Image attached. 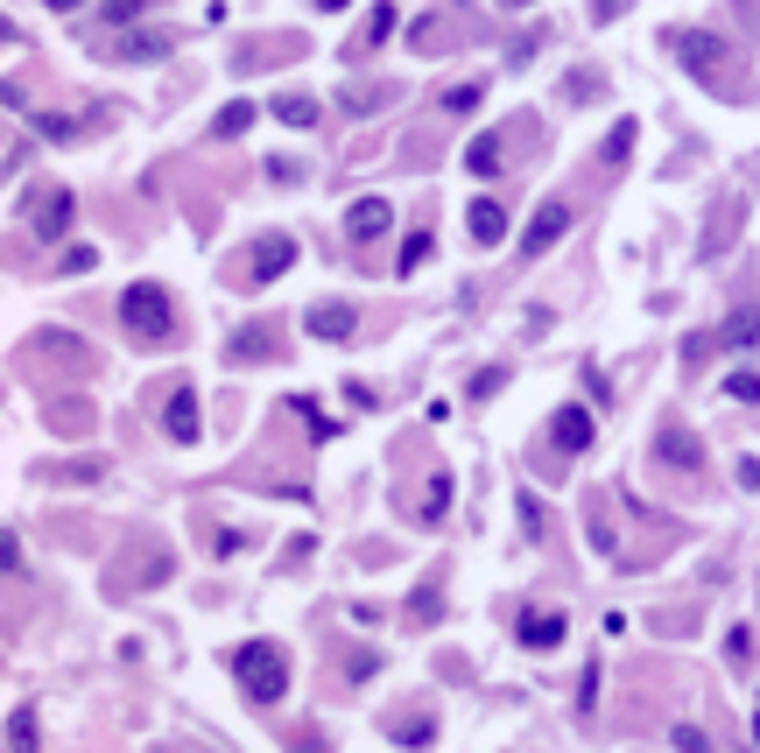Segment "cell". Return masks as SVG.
<instances>
[{
  "instance_id": "obj_25",
  "label": "cell",
  "mask_w": 760,
  "mask_h": 753,
  "mask_svg": "<svg viewBox=\"0 0 760 753\" xmlns=\"http://www.w3.org/2000/svg\"><path fill=\"white\" fill-rule=\"evenodd\" d=\"M8 732H14V746H22V753H36V718H28V712H14Z\"/></svg>"
},
{
  "instance_id": "obj_7",
  "label": "cell",
  "mask_w": 760,
  "mask_h": 753,
  "mask_svg": "<svg viewBox=\"0 0 760 753\" xmlns=\"http://www.w3.org/2000/svg\"><path fill=\"white\" fill-rule=\"evenodd\" d=\"M655 457H662V465H676V472H705V444H697L683 423H669V430L655 437Z\"/></svg>"
},
{
  "instance_id": "obj_16",
  "label": "cell",
  "mask_w": 760,
  "mask_h": 753,
  "mask_svg": "<svg viewBox=\"0 0 760 753\" xmlns=\"http://www.w3.org/2000/svg\"><path fill=\"white\" fill-rule=\"evenodd\" d=\"M113 57H170V36L162 28H134V36L113 42Z\"/></svg>"
},
{
  "instance_id": "obj_5",
  "label": "cell",
  "mask_w": 760,
  "mask_h": 753,
  "mask_svg": "<svg viewBox=\"0 0 760 753\" xmlns=\"http://www.w3.org/2000/svg\"><path fill=\"white\" fill-rule=\"evenodd\" d=\"M563 233H571V204H557V198H549L543 212L528 218V233H521V254H528V261H535V254H549V247H557Z\"/></svg>"
},
{
  "instance_id": "obj_22",
  "label": "cell",
  "mask_w": 760,
  "mask_h": 753,
  "mask_svg": "<svg viewBox=\"0 0 760 753\" xmlns=\"http://www.w3.org/2000/svg\"><path fill=\"white\" fill-rule=\"evenodd\" d=\"M429 247H437L429 233H409V240H401V275H415V268H423V261H429Z\"/></svg>"
},
{
  "instance_id": "obj_27",
  "label": "cell",
  "mask_w": 760,
  "mask_h": 753,
  "mask_svg": "<svg viewBox=\"0 0 760 753\" xmlns=\"http://www.w3.org/2000/svg\"><path fill=\"white\" fill-rule=\"evenodd\" d=\"M725 394H733V402H760V374H733V380H725Z\"/></svg>"
},
{
  "instance_id": "obj_4",
  "label": "cell",
  "mask_w": 760,
  "mask_h": 753,
  "mask_svg": "<svg viewBox=\"0 0 760 753\" xmlns=\"http://www.w3.org/2000/svg\"><path fill=\"white\" fill-rule=\"evenodd\" d=\"M162 430H170L176 444H198L204 416H198V388H190V380H176V388H170V409H162Z\"/></svg>"
},
{
  "instance_id": "obj_30",
  "label": "cell",
  "mask_w": 760,
  "mask_h": 753,
  "mask_svg": "<svg viewBox=\"0 0 760 753\" xmlns=\"http://www.w3.org/2000/svg\"><path fill=\"white\" fill-rule=\"evenodd\" d=\"M620 8H627V0H591V14H599V22H613Z\"/></svg>"
},
{
  "instance_id": "obj_11",
  "label": "cell",
  "mask_w": 760,
  "mask_h": 753,
  "mask_svg": "<svg viewBox=\"0 0 760 753\" xmlns=\"http://www.w3.org/2000/svg\"><path fill=\"white\" fill-rule=\"evenodd\" d=\"M557 451H571V457L591 451V409H577V402L557 409Z\"/></svg>"
},
{
  "instance_id": "obj_3",
  "label": "cell",
  "mask_w": 760,
  "mask_h": 753,
  "mask_svg": "<svg viewBox=\"0 0 760 753\" xmlns=\"http://www.w3.org/2000/svg\"><path fill=\"white\" fill-rule=\"evenodd\" d=\"M121 324L134 338H148V346H162V338L176 331V310H170V289L162 283H134L121 297Z\"/></svg>"
},
{
  "instance_id": "obj_17",
  "label": "cell",
  "mask_w": 760,
  "mask_h": 753,
  "mask_svg": "<svg viewBox=\"0 0 760 753\" xmlns=\"http://www.w3.org/2000/svg\"><path fill=\"white\" fill-rule=\"evenodd\" d=\"M275 121H282V127H317V99L282 92V99H275Z\"/></svg>"
},
{
  "instance_id": "obj_34",
  "label": "cell",
  "mask_w": 760,
  "mask_h": 753,
  "mask_svg": "<svg viewBox=\"0 0 760 753\" xmlns=\"http://www.w3.org/2000/svg\"><path fill=\"white\" fill-rule=\"evenodd\" d=\"M507 8H528V0H507Z\"/></svg>"
},
{
  "instance_id": "obj_33",
  "label": "cell",
  "mask_w": 760,
  "mask_h": 753,
  "mask_svg": "<svg viewBox=\"0 0 760 753\" xmlns=\"http://www.w3.org/2000/svg\"><path fill=\"white\" fill-rule=\"evenodd\" d=\"M753 740H760V712H753Z\"/></svg>"
},
{
  "instance_id": "obj_2",
  "label": "cell",
  "mask_w": 760,
  "mask_h": 753,
  "mask_svg": "<svg viewBox=\"0 0 760 753\" xmlns=\"http://www.w3.org/2000/svg\"><path fill=\"white\" fill-rule=\"evenodd\" d=\"M233 676H240V690L253 704H275L282 690H289V655H282L275 641H247L240 655H233Z\"/></svg>"
},
{
  "instance_id": "obj_21",
  "label": "cell",
  "mask_w": 760,
  "mask_h": 753,
  "mask_svg": "<svg viewBox=\"0 0 760 753\" xmlns=\"http://www.w3.org/2000/svg\"><path fill=\"white\" fill-rule=\"evenodd\" d=\"M289 409H296V416H303V423H310V437H317V444H324V437H332V430H338V423H332V416H324V409H317V402H310V394H296V402H289Z\"/></svg>"
},
{
  "instance_id": "obj_10",
  "label": "cell",
  "mask_w": 760,
  "mask_h": 753,
  "mask_svg": "<svg viewBox=\"0 0 760 753\" xmlns=\"http://www.w3.org/2000/svg\"><path fill=\"white\" fill-rule=\"evenodd\" d=\"M310 338H352V324H360V317H352V303H310Z\"/></svg>"
},
{
  "instance_id": "obj_14",
  "label": "cell",
  "mask_w": 760,
  "mask_h": 753,
  "mask_svg": "<svg viewBox=\"0 0 760 753\" xmlns=\"http://www.w3.org/2000/svg\"><path fill=\"white\" fill-rule=\"evenodd\" d=\"M719 352H747V346H760V310H739L733 324H719V338H711Z\"/></svg>"
},
{
  "instance_id": "obj_32",
  "label": "cell",
  "mask_w": 760,
  "mask_h": 753,
  "mask_svg": "<svg viewBox=\"0 0 760 753\" xmlns=\"http://www.w3.org/2000/svg\"><path fill=\"white\" fill-rule=\"evenodd\" d=\"M317 8H324V14H338V8H346V0H317Z\"/></svg>"
},
{
  "instance_id": "obj_15",
  "label": "cell",
  "mask_w": 760,
  "mask_h": 753,
  "mask_svg": "<svg viewBox=\"0 0 760 753\" xmlns=\"http://www.w3.org/2000/svg\"><path fill=\"white\" fill-rule=\"evenodd\" d=\"M36 233H42V240H64V233H71V190H50V204L36 212Z\"/></svg>"
},
{
  "instance_id": "obj_1",
  "label": "cell",
  "mask_w": 760,
  "mask_h": 753,
  "mask_svg": "<svg viewBox=\"0 0 760 753\" xmlns=\"http://www.w3.org/2000/svg\"><path fill=\"white\" fill-rule=\"evenodd\" d=\"M662 50L676 64H690V78H705V85H725V71H733V42L719 28H669Z\"/></svg>"
},
{
  "instance_id": "obj_24",
  "label": "cell",
  "mask_w": 760,
  "mask_h": 753,
  "mask_svg": "<svg viewBox=\"0 0 760 753\" xmlns=\"http://www.w3.org/2000/svg\"><path fill=\"white\" fill-rule=\"evenodd\" d=\"M725 655H733V669H747V662H753V633L733 627V633H725Z\"/></svg>"
},
{
  "instance_id": "obj_6",
  "label": "cell",
  "mask_w": 760,
  "mask_h": 753,
  "mask_svg": "<svg viewBox=\"0 0 760 753\" xmlns=\"http://www.w3.org/2000/svg\"><path fill=\"white\" fill-rule=\"evenodd\" d=\"M563 633H571V619L549 613V605H528V613L514 619V641H521V648H557Z\"/></svg>"
},
{
  "instance_id": "obj_26",
  "label": "cell",
  "mask_w": 760,
  "mask_h": 753,
  "mask_svg": "<svg viewBox=\"0 0 760 753\" xmlns=\"http://www.w3.org/2000/svg\"><path fill=\"white\" fill-rule=\"evenodd\" d=\"M627 149H634V121H620L613 141H606V162H627Z\"/></svg>"
},
{
  "instance_id": "obj_12",
  "label": "cell",
  "mask_w": 760,
  "mask_h": 753,
  "mask_svg": "<svg viewBox=\"0 0 760 753\" xmlns=\"http://www.w3.org/2000/svg\"><path fill=\"white\" fill-rule=\"evenodd\" d=\"M472 240H479V247H500L507 240V204L500 198H479V204H472Z\"/></svg>"
},
{
  "instance_id": "obj_20",
  "label": "cell",
  "mask_w": 760,
  "mask_h": 753,
  "mask_svg": "<svg viewBox=\"0 0 760 753\" xmlns=\"http://www.w3.org/2000/svg\"><path fill=\"white\" fill-rule=\"evenodd\" d=\"M465 162H472V176H494V170H500V141H494V135H479V141L465 149Z\"/></svg>"
},
{
  "instance_id": "obj_8",
  "label": "cell",
  "mask_w": 760,
  "mask_h": 753,
  "mask_svg": "<svg viewBox=\"0 0 760 753\" xmlns=\"http://www.w3.org/2000/svg\"><path fill=\"white\" fill-rule=\"evenodd\" d=\"M387 226H395V204H387V198H360L346 212V233H352V240H381Z\"/></svg>"
},
{
  "instance_id": "obj_13",
  "label": "cell",
  "mask_w": 760,
  "mask_h": 753,
  "mask_svg": "<svg viewBox=\"0 0 760 753\" xmlns=\"http://www.w3.org/2000/svg\"><path fill=\"white\" fill-rule=\"evenodd\" d=\"M275 346H282V338H275V324H247V331L226 346V360H240V366H247V360H267Z\"/></svg>"
},
{
  "instance_id": "obj_18",
  "label": "cell",
  "mask_w": 760,
  "mask_h": 753,
  "mask_svg": "<svg viewBox=\"0 0 760 753\" xmlns=\"http://www.w3.org/2000/svg\"><path fill=\"white\" fill-rule=\"evenodd\" d=\"M395 22H401V8H395V0H381V8L366 14V28H360V50H374V42H387V36H395Z\"/></svg>"
},
{
  "instance_id": "obj_23",
  "label": "cell",
  "mask_w": 760,
  "mask_h": 753,
  "mask_svg": "<svg viewBox=\"0 0 760 753\" xmlns=\"http://www.w3.org/2000/svg\"><path fill=\"white\" fill-rule=\"evenodd\" d=\"M247 127H253V106H247V99H233V106L219 113V135H247Z\"/></svg>"
},
{
  "instance_id": "obj_29",
  "label": "cell",
  "mask_w": 760,
  "mask_h": 753,
  "mask_svg": "<svg viewBox=\"0 0 760 753\" xmlns=\"http://www.w3.org/2000/svg\"><path fill=\"white\" fill-rule=\"evenodd\" d=\"M141 8H148V0H107V22H134Z\"/></svg>"
},
{
  "instance_id": "obj_28",
  "label": "cell",
  "mask_w": 760,
  "mask_h": 753,
  "mask_svg": "<svg viewBox=\"0 0 760 753\" xmlns=\"http://www.w3.org/2000/svg\"><path fill=\"white\" fill-rule=\"evenodd\" d=\"M42 135H50V141H78V121H64V113H50V121H42Z\"/></svg>"
},
{
  "instance_id": "obj_9",
  "label": "cell",
  "mask_w": 760,
  "mask_h": 753,
  "mask_svg": "<svg viewBox=\"0 0 760 753\" xmlns=\"http://www.w3.org/2000/svg\"><path fill=\"white\" fill-rule=\"evenodd\" d=\"M289 261H296V240H282V233H275V240H261V247H253V283H275V275H289Z\"/></svg>"
},
{
  "instance_id": "obj_31",
  "label": "cell",
  "mask_w": 760,
  "mask_h": 753,
  "mask_svg": "<svg viewBox=\"0 0 760 753\" xmlns=\"http://www.w3.org/2000/svg\"><path fill=\"white\" fill-rule=\"evenodd\" d=\"M42 8H57V14H71V8H85V0H42Z\"/></svg>"
},
{
  "instance_id": "obj_19",
  "label": "cell",
  "mask_w": 760,
  "mask_h": 753,
  "mask_svg": "<svg viewBox=\"0 0 760 753\" xmlns=\"http://www.w3.org/2000/svg\"><path fill=\"white\" fill-rule=\"evenodd\" d=\"M444 507H451V472H437V479L423 486V500H415V514H423V522H437Z\"/></svg>"
}]
</instances>
